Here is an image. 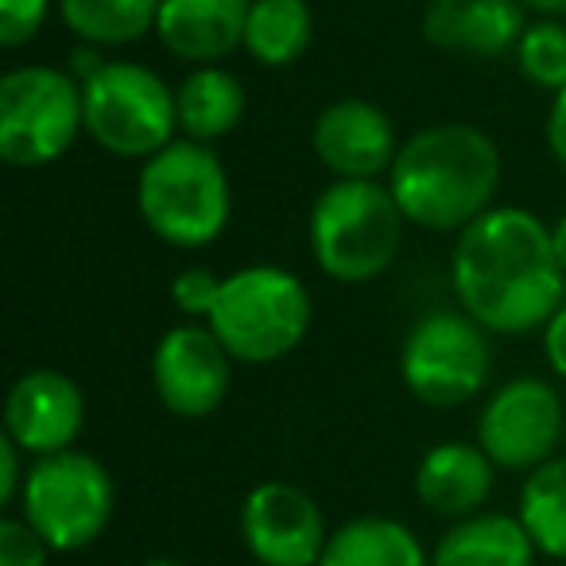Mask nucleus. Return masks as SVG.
Instances as JSON below:
<instances>
[{"label":"nucleus","instance_id":"nucleus-20","mask_svg":"<svg viewBox=\"0 0 566 566\" xmlns=\"http://www.w3.org/2000/svg\"><path fill=\"white\" fill-rule=\"evenodd\" d=\"M318 566H431V555L400 520L361 516L331 532Z\"/></svg>","mask_w":566,"mask_h":566},{"label":"nucleus","instance_id":"nucleus-12","mask_svg":"<svg viewBox=\"0 0 566 566\" xmlns=\"http://www.w3.org/2000/svg\"><path fill=\"white\" fill-rule=\"evenodd\" d=\"M233 357L210 326H175L159 338L151 357V385L167 411L202 419L221 408L233 377Z\"/></svg>","mask_w":566,"mask_h":566},{"label":"nucleus","instance_id":"nucleus-11","mask_svg":"<svg viewBox=\"0 0 566 566\" xmlns=\"http://www.w3.org/2000/svg\"><path fill=\"white\" fill-rule=\"evenodd\" d=\"M241 535L260 566H318L331 539L315 496L292 481H260L244 496Z\"/></svg>","mask_w":566,"mask_h":566},{"label":"nucleus","instance_id":"nucleus-1","mask_svg":"<svg viewBox=\"0 0 566 566\" xmlns=\"http://www.w3.org/2000/svg\"><path fill=\"white\" fill-rule=\"evenodd\" d=\"M450 283L458 307L504 338L547 326L566 295L551 229L520 206H493L458 233Z\"/></svg>","mask_w":566,"mask_h":566},{"label":"nucleus","instance_id":"nucleus-17","mask_svg":"<svg viewBox=\"0 0 566 566\" xmlns=\"http://www.w3.org/2000/svg\"><path fill=\"white\" fill-rule=\"evenodd\" d=\"M496 465L481 447L470 442H442L427 450L416 470V493L423 509L450 520L478 516V509L493 493Z\"/></svg>","mask_w":566,"mask_h":566},{"label":"nucleus","instance_id":"nucleus-31","mask_svg":"<svg viewBox=\"0 0 566 566\" xmlns=\"http://www.w3.org/2000/svg\"><path fill=\"white\" fill-rule=\"evenodd\" d=\"M71 66H74V74H78V82H90L94 74H102L109 63L102 59V48H94V43H82V48L74 51Z\"/></svg>","mask_w":566,"mask_h":566},{"label":"nucleus","instance_id":"nucleus-24","mask_svg":"<svg viewBox=\"0 0 566 566\" xmlns=\"http://www.w3.org/2000/svg\"><path fill=\"white\" fill-rule=\"evenodd\" d=\"M516 66L532 86L558 90L566 86V24L563 20H535L516 43Z\"/></svg>","mask_w":566,"mask_h":566},{"label":"nucleus","instance_id":"nucleus-26","mask_svg":"<svg viewBox=\"0 0 566 566\" xmlns=\"http://www.w3.org/2000/svg\"><path fill=\"white\" fill-rule=\"evenodd\" d=\"M218 295H221V280L210 272V268H182L171 283L175 307H179L187 318H210Z\"/></svg>","mask_w":566,"mask_h":566},{"label":"nucleus","instance_id":"nucleus-4","mask_svg":"<svg viewBox=\"0 0 566 566\" xmlns=\"http://www.w3.org/2000/svg\"><path fill=\"white\" fill-rule=\"evenodd\" d=\"M140 218L159 241L175 249H202L229 221V179L210 144L171 140L144 159L136 182Z\"/></svg>","mask_w":566,"mask_h":566},{"label":"nucleus","instance_id":"nucleus-35","mask_svg":"<svg viewBox=\"0 0 566 566\" xmlns=\"http://www.w3.org/2000/svg\"><path fill=\"white\" fill-rule=\"evenodd\" d=\"M431 4H450V0H431Z\"/></svg>","mask_w":566,"mask_h":566},{"label":"nucleus","instance_id":"nucleus-5","mask_svg":"<svg viewBox=\"0 0 566 566\" xmlns=\"http://www.w3.org/2000/svg\"><path fill=\"white\" fill-rule=\"evenodd\" d=\"M311 292L300 275L275 264H252L221 280L210 331L233 361L268 365L287 357L311 331Z\"/></svg>","mask_w":566,"mask_h":566},{"label":"nucleus","instance_id":"nucleus-27","mask_svg":"<svg viewBox=\"0 0 566 566\" xmlns=\"http://www.w3.org/2000/svg\"><path fill=\"white\" fill-rule=\"evenodd\" d=\"M51 0H0V43L4 48H24L35 40L48 20Z\"/></svg>","mask_w":566,"mask_h":566},{"label":"nucleus","instance_id":"nucleus-14","mask_svg":"<svg viewBox=\"0 0 566 566\" xmlns=\"http://www.w3.org/2000/svg\"><path fill=\"white\" fill-rule=\"evenodd\" d=\"M318 159L338 179H377L380 171H392L396 164V128L373 102L342 97L326 105L311 133Z\"/></svg>","mask_w":566,"mask_h":566},{"label":"nucleus","instance_id":"nucleus-29","mask_svg":"<svg viewBox=\"0 0 566 566\" xmlns=\"http://www.w3.org/2000/svg\"><path fill=\"white\" fill-rule=\"evenodd\" d=\"M543 354L547 365L558 373V380H566V307H558V315L543 326Z\"/></svg>","mask_w":566,"mask_h":566},{"label":"nucleus","instance_id":"nucleus-3","mask_svg":"<svg viewBox=\"0 0 566 566\" xmlns=\"http://www.w3.org/2000/svg\"><path fill=\"white\" fill-rule=\"evenodd\" d=\"M403 210L388 182L338 179L311 210V252L338 283H369L392 268L403 244Z\"/></svg>","mask_w":566,"mask_h":566},{"label":"nucleus","instance_id":"nucleus-33","mask_svg":"<svg viewBox=\"0 0 566 566\" xmlns=\"http://www.w3.org/2000/svg\"><path fill=\"white\" fill-rule=\"evenodd\" d=\"M551 244H555V256H558V264H563V272H566V213L555 221V226H551Z\"/></svg>","mask_w":566,"mask_h":566},{"label":"nucleus","instance_id":"nucleus-9","mask_svg":"<svg viewBox=\"0 0 566 566\" xmlns=\"http://www.w3.org/2000/svg\"><path fill=\"white\" fill-rule=\"evenodd\" d=\"M400 373L411 396L431 408H458L481 396L493 373L489 331L465 311H434L403 338Z\"/></svg>","mask_w":566,"mask_h":566},{"label":"nucleus","instance_id":"nucleus-21","mask_svg":"<svg viewBox=\"0 0 566 566\" xmlns=\"http://www.w3.org/2000/svg\"><path fill=\"white\" fill-rule=\"evenodd\" d=\"M315 35V12L307 0H252L244 51L260 66H292Z\"/></svg>","mask_w":566,"mask_h":566},{"label":"nucleus","instance_id":"nucleus-7","mask_svg":"<svg viewBox=\"0 0 566 566\" xmlns=\"http://www.w3.org/2000/svg\"><path fill=\"white\" fill-rule=\"evenodd\" d=\"M86 128L82 82L55 66H17L0 78V159L43 167Z\"/></svg>","mask_w":566,"mask_h":566},{"label":"nucleus","instance_id":"nucleus-8","mask_svg":"<svg viewBox=\"0 0 566 566\" xmlns=\"http://www.w3.org/2000/svg\"><path fill=\"white\" fill-rule=\"evenodd\" d=\"M113 478L97 458L82 450L35 458L28 470L24 493V520L48 539L51 551H82L109 527L113 516Z\"/></svg>","mask_w":566,"mask_h":566},{"label":"nucleus","instance_id":"nucleus-2","mask_svg":"<svg viewBox=\"0 0 566 566\" xmlns=\"http://www.w3.org/2000/svg\"><path fill=\"white\" fill-rule=\"evenodd\" d=\"M501 187V151L481 128L447 120L400 144L388 190L411 226L462 233L493 210Z\"/></svg>","mask_w":566,"mask_h":566},{"label":"nucleus","instance_id":"nucleus-6","mask_svg":"<svg viewBox=\"0 0 566 566\" xmlns=\"http://www.w3.org/2000/svg\"><path fill=\"white\" fill-rule=\"evenodd\" d=\"M82 109L94 144L117 159H151L179 128L175 90L140 63H109L82 82Z\"/></svg>","mask_w":566,"mask_h":566},{"label":"nucleus","instance_id":"nucleus-34","mask_svg":"<svg viewBox=\"0 0 566 566\" xmlns=\"http://www.w3.org/2000/svg\"><path fill=\"white\" fill-rule=\"evenodd\" d=\"M140 566H182V563H175V558H148V563H140Z\"/></svg>","mask_w":566,"mask_h":566},{"label":"nucleus","instance_id":"nucleus-15","mask_svg":"<svg viewBox=\"0 0 566 566\" xmlns=\"http://www.w3.org/2000/svg\"><path fill=\"white\" fill-rule=\"evenodd\" d=\"M252 0H164L156 35L164 48L198 66H218V59L244 48Z\"/></svg>","mask_w":566,"mask_h":566},{"label":"nucleus","instance_id":"nucleus-16","mask_svg":"<svg viewBox=\"0 0 566 566\" xmlns=\"http://www.w3.org/2000/svg\"><path fill=\"white\" fill-rule=\"evenodd\" d=\"M524 12L520 0H450V4H431L423 35L454 55L496 59L504 51H516L520 35L527 32Z\"/></svg>","mask_w":566,"mask_h":566},{"label":"nucleus","instance_id":"nucleus-23","mask_svg":"<svg viewBox=\"0 0 566 566\" xmlns=\"http://www.w3.org/2000/svg\"><path fill=\"white\" fill-rule=\"evenodd\" d=\"M520 524L535 551L566 563V458H551L527 473L520 489Z\"/></svg>","mask_w":566,"mask_h":566},{"label":"nucleus","instance_id":"nucleus-25","mask_svg":"<svg viewBox=\"0 0 566 566\" xmlns=\"http://www.w3.org/2000/svg\"><path fill=\"white\" fill-rule=\"evenodd\" d=\"M48 539L24 516L0 520V566H48Z\"/></svg>","mask_w":566,"mask_h":566},{"label":"nucleus","instance_id":"nucleus-22","mask_svg":"<svg viewBox=\"0 0 566 566\" xmlns=\"http://www.w3.org/2000/svg\"><path fill=\"white\" fill-rule=\"evenodd\" d=\"M164 0H63V20L82 43L125 48L148 35Z\"/></svg>","mask_w":566,"mask_h":566},{"label":"nucleus","instance_id":"nucleus-19","mask_svg":"<svg viewBox=\"0 0 566 566\" xmlns=\"http://www.w3.org/2000/svg\"><path fill=\"white\" fill-rule=\"evenodd\" d=\"M175 102H179L182 136L195 144H213L241 125L249 94L241 78L229 74L226 66H198L175 90Z\"/></svg>","mask_w":566,"mask_h":566},{"label":"nucleus","instance_id":"nucleus-32","mask_svg":"<svg viewBox=\"0 0 566 566\" xmlns=\"http://www.w3.org/2000/svg\"><path fill=\"white\" fill-rule=\"evenodd\" d=\"M527 12H539L543 20H566V0H520Z\"/></svg>","mask_w":566,"mask_h":566},{"label":"nucleus","instance_id":"nucleus-13","mask_svg":"<svg viewBox=\"0 0 566 566\" xmlns=\"http://www.w3.org/2000/svg\"><path fill=\"white\" fill-rule=\"evenodd\" d=\"M86 423V400L71 377L55 369H32L9 388L4 400V434L24 454L48 458L71 450Z\"/></svg>","mask_w":566,"mask_h":566},{"label":"nucleus","instance_id":"nucleus-30","mask_svg":"<svg viewBox=\"0 0 566 566\" xmlns=\"http://www.w3.org/2000/svg\"><path fill=\"white\" fill-rule=\"evenodd\" d=\"M547 148L558 164L566 167V86L555 94L551 102V113H547Z\"/></svg>","mask_w":566,"mask_h":566},{"label":"nucleus","instance_id":"nucleus-10","mask_svg":"<svg viewBox=\"0 0 566 566\" xmlns=\"http://www.w3.org/2000/svg\"><path fill=\"white\" fill-rule=\"evenodd\" d=\"M563 400L539 377H516L485 400L478 419V447L501 470H539L563 439Z\"/></svg>","mask_w":566,"mask_h":566},{"label":"nucleus","instance_id":"nucleus-18","mask_svg":"<svg viewBox=\"0 0 566 566\" xmlns=\"http://www.w3.org/2000/svg\"><path fill=\"white\" fill-rule=\"evenodd\" d=\"M431 566H535V543L520 516L478 512L442 535Z\"/></svg>","mask_w":566,"mask_h":566},{"label":"nucleus","instance_id":"nucleus-28","mask_svg":"<svg viewBox=\"0 0 566 566\" xmlns=\"http://www.w3.org/2000/svg\"><path fill=\"white\" fill-rule=\"evenodd\" d=\"M20 454H24V450H20L9 434H0V504H4V509L17 504L20 493H24L28 473L20 470Z\"/></svg>","mask_w":566,"mask_h":566}]
</instances>
